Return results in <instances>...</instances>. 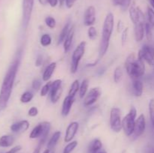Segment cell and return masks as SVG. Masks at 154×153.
Listing matches in <instances>:
<instances>
[{"mask_svg": "<svg viewBox=\"0 0 154 153\" xmlns=\"http://www.w3.org/2000/svg\"><path fill=\"white\" fill-rule=\"evenodd\" d=\"M20 63V58H17L9 66L4 76L0 89V112L5 109L10 100Z\"/></svg>", "mask_w": 154, "mask_h": 153, "instance_id": "cell-1", "label": "cell"}, {"mask_svg": "<svg viewBox=\"0 0 154 153\" xmlns=\"http://www.w3.org/2000/svg\"><path fill=\"white\" fill-rule=\"evenodd\" d=\"M114 28V16L112 13H108L105 18L103 22L102 31V37H101L100 43H99V58L97 61L99 62L102 58L105 56V54L108 52L109 47L110 40L112 36L113 31Z\"/></svg>", "mask_w": 154, "mask_h": 153, "instance_id": "cell-2", "label": "cell"}, {"mask_svg": "<svg viewBox=\"0 0 154 153\" xmlns=\"http://www.w3.org/2000/svg\"><path fill=\"white\" fill-rule=\"evenodd\" d=\"M145 62L135 56V53H130L125 61L126 73L132 79H139L145 74Z\"/></svg>", "mask_w": 154, "mask_h": 153, "instance_id": "cell-3", "label": "cell"}, {"mask_svg": "<svg viewBox=\"0 0 154 153\" xmlns=\"http://www.w3.org/2000/svg\"><path fill=\"white\" fill-rule=\"evenodd\" d=\"M136 117L137 110L135 106H132L129 112L122 118V128L124 134L127 136H131L133 134Z\"/></svg>", "mask_w": 154, "mask_h": 153, "instance_id": "cell-4", "label": "cell"}, {"mask_svg": "<svg viewBox=\"0 0 154 153\" xmlns=\"http://www.w3.org/2000/svg\"><path fill=\"white\" fill-rule=\"evenodd\" d=\"M86 46H87V42L83 40V41L80 42L78 46L74 50L72 55L70 66V70L72 74H75L78 71L81 58H83V56L85 54Z\"/></svg>", "mask_w": 154, "mask_h": 153, "instance_id": "cell-5", "label": "cell"}, {"mask_svg": "<svg viewBox=\"0 0 154 153\" xmlns=\"http://www.w3.org/2000/svg\"><path fill=\"white\" fill-rule=\"evenodd\" d=\"M51 128V124L49 122H42L35 126L29 134L30 139H38L40 138L41 142H45L47 137L50 133Z\"/></svg>", "mask_w": 154, "mask_h": 153, "instance_id": "cell-6", "label": "cell"}, {"mask_svg": "<svg viewBox=\"0 0 154 153\" xmlns=\"http://www.w3.org/2000/svg\"><path fill=\"white\" fill-rule=\"evenodd\" d=\"M110 127L115 133H119L123 130L122 128L121 112L120 108L114 106L110 112Z\"/></svg>", "mask_w": 154, "mask_h": 153, "instance_id": "cell-7", "label": "cell"}, {"mask_svg": "<svg viewBox=\"0 0 154 153\" xmlns=\"http://www.w3.org/2000/svg\"><path fill=\"white\" fill-rule=\"evenodd\" d=\"M35 0H23L22 4V25L24 29L28 28L32 14Z\"/></svg>", "mask_w": 154, "mask_h": 153, "instance_id": "cell-8", "label": "cell"}, {"mask_svg": "<svg viewBox=\"0 0 154 153\" xmlns=\"http://www.w3.org/2000/svg\"><path fill=\"white\" fill-rule=\"evenodd\" d=\"M129 17H130L131 21L133 22V24H136L137 22H146V17L144 14L138 6L136 5L135 2L131 3L130 6L129 8Z\"/></svg>", "mask_w": 154, "mask_h": 153, "instance_id": "cell-9", "label": "cell"}, {"mask_svg": "<svg viewBox=\"0 0 154 153\" xmlns=\"http://www.w3.org/2000/svg\"><path fill=\"white\" fill-rule=\"evenodd\" d=\"M138 57L144 60L150 65H154V46L144 44L138 52Z\"/></svg>", "mask_w": 154, "mask_h": 153, "instance_id": "cell-10", "label": "cell"}, {"mask_svg": "<svg viewBox=\"0 0 154 153\" xmlns=\"http://www.w3.org/2000/svg\"><path fill=\"white\" fill-rule=\"evenodd\" d=\"M63 81L60 79L55 80L51 83V88L50 91V98L51 101L53 104H56L58 102L61 98L63 93V87H62Z\"/></svg>", "mask_w": 154, "mask_h": 153, "instance_id": "cell-11", "label": "cell"}, {"mask_svg": "<svg viewBox=\"0 0 154 153\" xmlns=\"http://www.w3.org/2000/svg\"><path fill=\"white\" fill-rule=\"evenodd\" d=\"M101 94H102V92H101V90L99 87L92 88L84 97V102H83L84 106H90L94 104L99 100Z\"/></svg>", "mask_w": 154, "mask_h": 153, "instance_id": "cell-12", "label": "cell"}, {"mask_svg": "<svg viewBox=\"0 0 154 153\" xmlns=\"http://www.w3.org/2000/svg\"><path fill=\"white\" fill-rule=\"evenodd\" d=\"M146 129V119L144 114H141L136 118L132 136L135 138H138L144 133Z\"/></svg>", "mask_w": 154, "mask_h": 153, "instance_id": "cell-13", "label": "cell"}, {"mask_svg": "<svg viewBox=\"0 0 154 153\" xmlns=\"http://www.w3.org/2000/svg\"><path fill=\"white\" fill-rule=\"evenodd\" d=\"M96 20V8L94 6L90 5L86 9L84 15V24L86 26H93Z\"/></svg>", "mask_w": 154, "mask_h": 153, "instance_id": "cell-14", "label": "cell"}, {"mask_svg": "<svg viewBox=\"0 0 154 153\" xmlns=\"http://www.w3.org/2000/svg\"><path fill=\"white\" fill-rule=\"evenodd\" d=\"M79 129V123L78 122H72L68 125L64 136L65 142H69L75 138Z\"/></svg>", "mask_w": 154, "mask_h": 153, "instance_id": "cell-15", "label": "cell"}, {"mask_svg": "<svg viewBox=\"0 0 154 153\" xmlns=\"http://www.w3.org/2000/svg\"><path fill=\"white\" fill-rule=\"evenodd\" d=\"M75 100V97H72L68 94L64 98L63 102V106L61 110V115L63 117H66L70 113V111L72 110V105Z\"/></svg>", "mask_w": 154, "mask_h": 153, "instance_id": "cell-16", "label": "cell"}, {"mask_svg": "<svg viewBox=\"0 0 154 153\" xmlns=\"http://www.w3.org/2000/svg\"><path fill=\"white\" fill-rule=\"evenodd\" d=\"M146 22H139L134 25V34H135V40L137 42H141L145 36Z\"/></svg>", "mask_w": 154, "mask_h": 153, "instance_id": "cell-17", "label": "cell"}, {"mask_svg": "<svg viewBox=\"0 0 154 153\" xmlns=\"http://www.w3.org/2000/svg\"><path fill=\"white\" fill-rule=\"evenodd\" d=\"M75 26H72L70 27V29H69V33L66 35V38H65L64 41H63V50H64V52H68L70 50L71 47H72V43H73L74 37H75Z\"/></svg>", "mask_w": 154, "mask_h": 153, "instance_id": "cell-18", "label": "cell"}, {"mask_svg": "<svg viewBox=\"0 0 154 153\" xmlns=\"http://www.w3.org/2000/svg\"><path fill=\"white\" fill-rule=\"evenodd\" d=\"M29 128V122L27 120H21V121L17 122L11 125V130L14 133H19V132H25Z\"/></svg>", "mask_w": 154, "mask_h": 153, "instance_id": "cell-19", "label": "cell"}, {"mask_svg": "<svg viewBox=\"0 0 154 153\" xmlns=\"http://www.w3.org/2000/svg\"><path fill=\"white\" fill-rule=\"evenodd\" d=\"M132 92L135 97H141L144 92V84L140 79H132Z\"/></svg>", "mask_w": 154, "mask_h": 153, "instance_id": "cell-20", "label": "cell"}, {"mask_svg": "<svg viewBox=\"0 0 154 153\" xmlns=\"http://www.w3.org/2000/svg\"><path fill=\"white\" fill-rule=\"evenodd\" d=\"M56 68H57V62H53L50 63L44 70L43 74H42V80L45 81V82L50 81L53 74H54V71H55Z\"/></svg>", "mask_w": 154, "mask_h": 153, "instance_id": "cell-21", "label": "cell"}, {"mask_svg": "<svg viewBox=\"0 0 154 153\" xmlns=\"http://www.w3.org/2000/svg\"><path fill=\"white\" fill-rule=\"evenodd\" d=\"M102 147H103L102 142L99 139L96 138L90 142L87 148V153H96L102 149Z\"/></svg>", "mask_w": 154, "mask_h": 153, "instance_id": "cell-22", "label": "cell"}, {"mask_svg": "<svg viewBox=\"0 0 154 153\" xmlns=\"http://www.w3.org/2000/svg\"><path fill=\"white\" fill-rule=\"evenodd\" d=\"M60 137H61V131L60 130H57L54 133V134L51 136L48 140V143H47V148H49L50 150H52L54 148V147L57 146V142L60 140Z\"/></svg>", "mask_w": 154, "mask_h": 153, "instance_id": "cell-23", "label": "cell"}, {"mask_svg": "<svg viewBox=\"0 0 154 153\" xmlns=\"http://www.w3.org/2000/svg\"><path fill=\"white\" fill-rule=\"evenodd\" d=\"M15 138L13 135L6 134L3 135L0 137V147H10L14 144Z\"/></svg>", "mask_w": 154, "mask_h": 153, "instance_id": "cell-24", "label": "cell"}, {"mask_svg": "<svg viewBox=\"0 0 154 153\" xmlns=\"http://www.w3.org/2000/svg\"><path fill=\"white\" fill-rule=\"evenodd\" d=\"M70 27H71V23L69 21H68V22H66V23L65 24L64 26L63 27L61 32H60V33L59 34L58 40H57V45H60L63 43L66 35H67L68 33H69V29H70Z\"/></svg>", "mask_w": 154, "mask_h": 153, "instance_id": "cell-25", "label": "cell"}, {"mask_svg": "<svg viewBox=\"0 0 154 153\" xmlns=\"http://www.w3.org/2000/svg\"><path fill=\"white\" fill-rule=\"evenodd\" d=\"M88 88H89V80L84 79L80 84V88H79V97L80 98L84 99L86 94L88 92Z\"/></svg>", "mask_w": 154, "mask_h": 153, "instance_id": "cell-26", "label": "cell"}, {"mask_svg": "<svg viewBox=\"0 0 154 153\" xmlns=\"http://www.w3.org/2000/svg\"><path fill=\"white\" fill-rule=\"evenodd\" d=\"M80 88V82L78 80H75L73 81V82L71 85L70 88H69V95L72 96V97H75L77 93L79 92Z\"/></svg>", "mask_w": 154, "mask_h": 153, "instance_id": "cell-27", "label": "cell"}, {"mask_svg": "<svg viewBox=\"0 0 154 153\" xmlns=\"http://www.w3.org/2000/svg\"><path fill=\"white\" fill-rule=\"evenodd\" d=\"M123 76V70L120 66H117L115 69H114V74H113V78H114V81L116 83H118L121 81L122 78Z\"/></svg>", "mask_w": 154, "mask_h": 153, "instance_id": "cell-28", "label": "cell"}, {"mask_svg": "<svg viewBox=\"0 0 154 153\" xmlns=\"http://www.w3.org/2000/svg\"><path fill=\"white\" fill-rule=\"evenodd\" d=\"M52 43V38L48 33L43 34L41 36L40 38V44L44 47H47V46H50Z\"/></svg>", "mask_w": 154, "mask_h": 153, "instance_id": "cell-29", "label": "cell"}, {"mask_svg": "<svg viewBox=\"0 0 154 153\" xmlns=\"http://www.w3.org/2000/svg\"><path fill=\"white\" fill-rule=\"evenodd\" d=\"M33 98H34V94H33V93L32 92L26 91L23 93L20 100L21 103L27 104L29 103L32 100Z\"/></svg>", "mask_w": 154, "mask_h": 153, "instance_id": "cell-30", "label": "cell"}, {"mask_svg": "<svg viewBox=\"0 0 154 153\" xmlns=\"http://www.w3.org/2000/svg\"><path fill=\"white\" fill-rule=\"evenodd\" d=\"M78 142L77 140H72L71 142H68L67 145L65 146V148H63V153H71L72 152L74 151L75 148L78 146Z\"/></svg>", "mask_w": 154, "mask_h": 153, "instance_id": "cell-31", "label": "cell"}, {"mask_svg": "<svg viewBox=\"0 0 154 153\" xmlns=\"http://www.w3.org/2000/svg\"><path fill=\"white\" fill-rule=\"evenodd\" d=\"M51 83H52V82L48 81V82H46V83L42 87L40 91V94L42 97H45V96L48 95V93H50L51 88Z\"/></svg>", "mask_w": 154, "mask_h": 153, "instance_id": "cell-32", "label": "cell"}, {"mask_svg": "<svg viewBox=\"0 0 154 153\" xmlns=\"http://www.w3.org/2000/svg\"><path fill=\"white\" fill-rule=\"evenodd\" d=\"M45 22L47 26L51 29H54L57 26V21H56L55 18H54L53 16H47L45 20Z\"/></svg>", "mask_w": 154, "mask_h": 153, "instance_id": "cell-33", "label": "cell"}, {"mask_svg": "<svg viewBox=\"0 0 154 153\" xmlns=\"http://www.w3.org/2000/svg\"><path fill=\"white\" fill-rule=\"evenodd\" d=\"M153 27L147 21L145 23V36L148 40H151L153 38Z\"/></svg>", "mask_w": 154, "mask_h": 153, "instance_id": "cell-34", "label": "cell"}, {"mask_svg": "<svg viewBox=\"0 0 154 153\" xmlns=\"http://www.w3.org/2000/svg\"><path fill=\"white\" fill-rule=\"evenodd\" d=\"M147 22L154 27V9L151 7H147Z\"/></svg>", "mask_w": 154, "mask_h": 153, "instance_id": "cell-35", "label": "cell"}, {"mask_svg": "<svg viewBox=\"0 0 154 153\" xmlns=\"http://www.w3.org/2000/svg\"><path fill=\"white\" fill-rule=\"evenodd\" d=\"M87 36L90 40H95L97 37V30L94 26H90L87 30Z\"/></svg>", "mask_w": 154, "mask_h": 153, "instance_id": "cell-36", "label": "cell"}, {"mask_svg": "<svg viewBox=\"0 0 154 153\" xmlns=\"http://www.w3.org/2000/svg\"><path fill=\"white\" fill-rule=\"evenodd\" d=\"M149 113L152 122L154 121V98H152L149 102Z\"/></svg>", "mask_w": 154, "mask_h": 153, "instance_id": "cell-37", "label": "cell"}, {"mask_svg": "<svg viewBox=\"0 0 154 153\" xmlns=\"http://www.w3.org/2000/svg\"><path fill=\"white\" fill-rule=\"evenodd\" d=\"M42 82L39 79H35L34 80L32 81V87L33 89L35 90V91L40 90L42 87Z\"/></svg>", "mask_w": 154, "mask_h": 153, "instance_id": "cell-38", "label": "cell"}, {"mask_svg": "<svg viewBox=\"0 0 154 153\" xmlns=\"http://www.w3.org/2000/svg\"><path fill=\"white\" fill-rule=\"evenodd\" d=\"M128 34H129V28L126 27V28H125L123 30V32H122V34H121V42L123 46L126 44V40H127Z\"/></svg>", "mask_w": 154, "mask_h": 153, "instance_id": "cell-39", "label": "cell"}, {"mask_svg": "<svg viewBox=\"0 0 154 153\" xmlns=\"http://www.w3.org/2000/svg\"><path fill=\"white\" fill-rule=\"evenodd\" d=\"M38 114V110L36 106H32L28 111V115L30 117H35Z\"/></svg>", "mask_w": 154, "mask_h": 153, "instance_id": "cell-40", "label": "cell"}, {"mask_svg": "<svg viewBox=\"0 0 154 153\" xmlns=\"http://www.w3.org/2000/svg\"><path fill=\"white\" fill-rule=\"evenodd\" d=\"M131 3H132V0H123V4H122V5L120 6V8H121V9L123 10V11H125V10L129 9Z\"/></svg>", "mask_w": 154, "mask_h": 153, "instance_id": "cell-41", "label": "cell"}, {"mask_svg": "<svg viewBox=\"0 0 154 153\" xmlns=\"http://www.w3.org/2000/svg\"><path fill=\"white\" fill-rule=\"evenodd\" d=\"M42 64H43V56H42V55H38L35 59V65L36 67H40V66H42Z\"/></svg>", "mask_w": 154, "mask_h": 153, "instance_id": "cell-42", "label": "cell"}, {"mask_svg": "<svg viewBox=\"0 0 154 153\" xmlns=\"http://www.w3.org/2000/svg\"><path fill=\"white\" fill-rule=\"evenodd\" d=\"M144 153H154V146L153 145H147L144 148Z\"/></svg>", "mask_w": 154, "mask_h": 153, "instance_id": "cell-43", "label": "cell"}, {"mask_svg": "<svg viewBox=\"0 0 154 153\" xmlns=\"http://www.w3.org/2000/svg\"><path fill=\"white\" fill-rule=\"evenodd\" d=\"M22 147L20 146H16L13 147L12 148H11L8 152H7L6 153H17L18 152L20 151Z\"/></svg>", "mask_w": 154, "mask_h": 153, "instance_id": "cell-44", "label": "cell"}, {"mask_svg": "<svg viewBox=\"0 0 154 153\" xmlns=\"http://www.w3.org/2000/svg\"><path fill=\"white\" fill-rule=\"evenodd\" d=\"M77 0H66V5L68 8H71L73 7V5L75 4V2Z\"/></svg>", "mask_w": 154, "mask_h": 153, "instance_id": "cell-45", "label": "cell"}, {"mask_svg": "<svg viewBox=\"0 0 154 153\" xmlns=\"http://www.w3.org/2000/svg\"><path fill=\"white\" fill-rule=\"evenodd\" d=\"M59 0H48V4L52 8H55L58 4Z\"/></svg>", "mask_w": 154, "mask_h": 153, "instance_id": "cell-46", "label": "cell"}, {"mask_svg": "<svg viewBox=\"0 0 154 153\" xmlns=\"http://www.w3.org/2000/svg\"><path fill=\"white\" fill-rule=\"evenodd\" d=\"M43 145H44V143H42V142H39L38 145V146L36 147L35 149L34 150L33 153H39V152H40V150H41V148H42V147L43 146Z\"/></svg>", "mask_w": 154, "mask_h": 153, "instance_id": "cell-47", "label": "cell"}, {"mask_svg": "<svg viewBox=\"0 0 154 153\" xmlns=\"http://www.w3.org/2000/svg\"><path fill=\"white\" fill-rule=\"evenodd\" d=\"M123 0H112L113 4L114 6H121Z\"/></svg>", "mask_w": 154, "mask_h": 153, "instance_id": "cell-48", "label": "cell"}, {"mask_svg": "<svg viewBox=\"0 0 154 153\" xmlns=\"http://www.w3.org/2000/svg\"><path fill=\"white\" fill-rule=\"evenodd\" d=\"M123 22H122L121 20H119L118 23H117V32H121L122 30H123Z\"/></svg>", "mask_w": 154, "mask_h": 153, "instance_id": "cell-49", "label": "cell"}, {"mask_svg": "<svg viewBox=\"0 0 154 153\" xmlns=\"http://www.w3.org/2000/svg\"><path fill=\"white\" fill-rule=\"evenodd\" d=\"M98 74L99 75V76H101V75H103V74L105 72V68L104 67H101L98 70Z\"/></svg>", "mask_w": 154, "mask_h": 153, "instance_id": "cell-50", "label": "cell"}, {"mask_svg": "<svg viewBox=\"0 0 154 153\" xmlns=\"http://www.w3.org/2000/svg\"><path fill=\"white\" fill-rule=\"evenodd\" d=\"M39 3H40L42 5H47V4H48V0H38Z\"/></svg>", "mask_w": 154, "mask_h": 153, "instance_id": "cell-51", "label": "cell"}, {"mask_svg": "<svg viewBox=\"0 0 154 153\" xmlns=\"http://www.w3.org/2000/svg\"><path fill=\"white\" fill-rule=\"evenodd\" d=\"M149 2H150V4L152 8L154 9V0H149Z\"/></svg>", "mask_w": 154, "mask_h": 153, "instance_id": "cell-52", "label": "cell"}, {"mask_svg": "<svg viewBox=\"0 0 154 153\" xmlns=\"http://www.w3.org/2000/svg\"><path fill=\"white\" fill-rule=\"evenodd\" d=\"M96 153H108V152H106V150L104 149V148H102V149L99 150V151L98 152H96Z\"/></svg>", "mask_w": 154, "mask_h": 153, "instance_id": "cell-53", "label": "cell"}, {"mask_svg": "<svg viewBox=\"0 0 154 153\" xmlns=\"http://www.w3.org/2000/svg\"><path fill=\"white\" fill-rule=\"evenodd\" d=\"M59 2H60V6H62L65 2H66V0H59Z\"/></svg>", "mask_w": 154, "mask_h": 153, "instance_id": "cell-54", "label": "cell"}, {"mask_svg": "<svg viewBox=\"0 0 154 153\" xmlns=\"http://www.w3.org/2000/svg\"><path fill=\"white\" fill-rule=\"evenodd\" d=\"M42 153H51V150H50L49 148H47L46 149H45V151H44L43 152H42Z\"/></svg>", "mask_w": 154, "mask_h": 153, "instance_id": "cell-55", "label": "cell"}, {"mask_svg": "<svg viewBox=\"0 0 154 153\" xmlns=\"http://www.w3.org/2000/svg\"><path fill=\"white\" fill-rule=\"evenodd\" d=\"M152 125H153V130H154V121L153 122H152Z\"/></svg>", "mask_w": 154, "mask_h": 153, "instance_id": "cell-56", "label": "cell"}, {"mask_svg": "<svg viewBox=\"0 0 154 153\" xmlns=\"http://www.w3.org/2000/svg\"><path fill=\"white\" fill-rule=\"evenodd\" d=\"M153 71H154V65H153Z\"/></svg>", "mask_w": 154, "mask_h": 153, "instance_id": "cell-57", "label": "cell"}, {"mask_svg": "<svg viewBox=\"0 0 154 153\" xmlns=\"http://www.w3.org/2000/svg\"><path fill=\"white\" fill-rule=\"evenodd\" d=\"M52 153H54V152H52Z\"/></svg>", "mask_w": 154, "mask_h": 153, "instance_id": "cell-58", "label": "cell"}]
</instances>
